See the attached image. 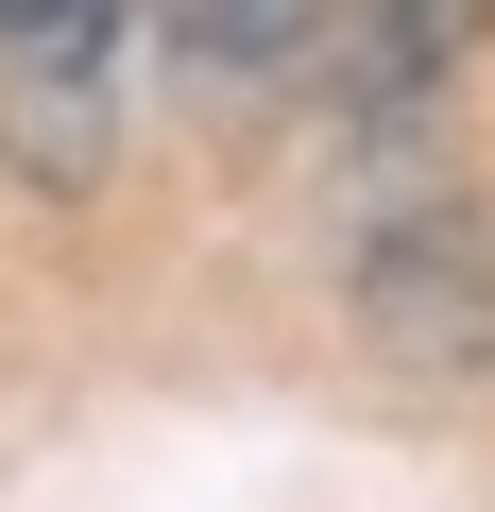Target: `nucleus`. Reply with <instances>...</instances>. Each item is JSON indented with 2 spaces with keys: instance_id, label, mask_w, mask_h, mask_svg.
<instances>
[{
  "instance_id": "1",
  "label": "nucleus",
  "mask_w": 495,
  "mask_h": 512,
  "mask_svg": "<svg viewBox=\"0 0 495 512\" xmlns=\"http://www.w3.org/2000/svg\"><path fill=\"white\" fill-rule=\"evenodd\" d=\"M359 308H376L393 359H478V342H495V222H478V205H427L410 239H376Z\"/></svg>"
},
{
  "instance_id": "3",
  "label": "nucleus",
  "mask_w": 495,
  "mask_h": 512,
  "mask_svg": "<svg viewBox=\"0 0 495 512\" xmlns=\"http://www.w3.org/2000/svg\"><path fill=\"white\" fill-rule=\"evenodd\" d=\"M154 18H171L205 69H274V52H308V35H325V0H154Z\"/></svg>"
},
{
  "instance_id": "4",
  "label": "nucleus",
  "mask_w": 495,
  "mask_h": 512,
  "mask_svg": "<svg viewBox=\"0 0 495 512\" xmlns=\"http://www.w3.org/2000/svg\"><path fill=\"white\" fill-rule=\"evenodd\" d=\"M120 0H0V52H103Z\"/></svg>"
},
{
  "instance_id": "2",
  "label": "nucleus",
  "mask_w": 495,
  "mask_h": 512,
  "mask_svg": "<svg viewBox=\"0 0 495 512\" xmlns=\"http://www.w3.org/2000/svg\"><path fill=\"white\" fill-rule=\"evenodd\" d=\"M478 35H495V0H325V69H342V103H359V120L444 103Z\"/></svg>"
}]
</instances>
